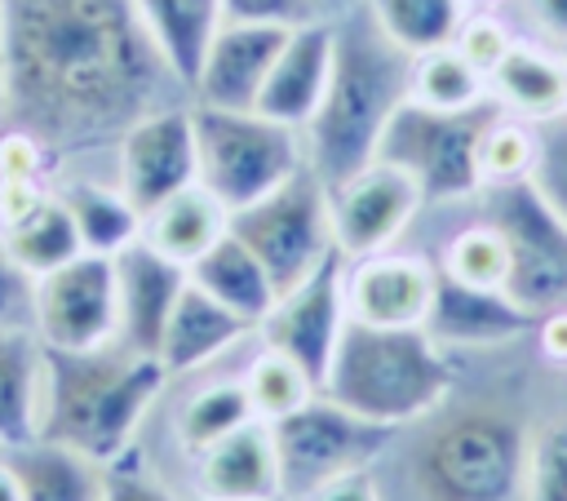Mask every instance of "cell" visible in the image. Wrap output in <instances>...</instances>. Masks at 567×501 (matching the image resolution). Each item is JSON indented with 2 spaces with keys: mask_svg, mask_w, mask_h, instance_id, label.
<instances>
[{
  "mask_svg": "<svg viewBox=\"0 0 567 501\" xmlns=\"http://www.w3.org/2000/svg\"><path fill=\"white\" fill-rule=\"evenodd\" d=\"M4 115L44 151L120 142L186 93L133 0H0Z\"/></svg>",
  "mask_w": 567,
  "mask_h": 501,
  "instance_id": "6da1fadb",
  "label": "cell"
},
{
  "mask_svg": "<svg viewBox=\"0 0 567 501\" xmlns=\"http://www.w3.org/2000/svg\"><path fill=\"white\" fill-rule=\"evenodd\" d=\"M332 31L337 44L328 93L315 120L301 129L306 164L319 173L328 191L377 160L381 133L412 89V53L377 27L368 4H354L341 18H332Z\"/></svg>",
  "mask_w": 567,
  "mask_h": 501,
  "instance_id": "7a4b0ae2",
  "label": "cell"
},
{
  "mask_svg": "<svg viewBox=\"0 0 567 501\" xmlns=\"http://www.w3.org/2000/svg\"><path fill=\"white\" fill-rule=\"evenodd\" d=\"M168 372L155 355H137L120 341L97 350H49L44 346V412L40 439L84 452L111 466L133 448L137 421L164 390Z\"/></svg>",
  "mask_w": 567,
  "mask_h": 501,
  "instance_id": "3957f363",
  "label": "cell"
},
{
  "mask_svg": "<svg viewBox=\"0 0 567 501\" xmlns=\"http://www.w3.org/2000/svg\"><path fill=\"white\" fill-rule=\"evenodd\" d=\"M447 386L452 368L425 328H372L346 319L319 395L372 426L394 430L434 412Z\"/></svg>",
  "mask_w": 567,
  "mask_h": 501,
  "instance_id": "277c9868",
  "label": "cell"
},
{
  "mask_svg": "<svg viewBox=\"0 0 567 501\" xmlns=\"http://www.w3.org/2000/svg\"><path fill=\"white\" fill-rule=\"evenodd\" d=\"M195 120V155L199 186L221 200L226 213L248 208L252 200L284 186L297 168H306V137L257 111H217L190 102Z\"/></svg>",
  "mask_w": 567,
  "mask_h": 501,
  "instance_id": "5b68a950",
  "label": "cell"
},
{
  "mask_svg": "<svg viewBox=\"0 0 567 501\" xmlns=\"http://www.w3.org/2000/svg\"><path fill=\"white\" fill-rule=\"evenodd\" d=\"M230 235L248 244V253L266 266L275 293H292L306 284L328 257H337L332 235V191L306 164L270 195L230 213Z\"/></svg>",
  "mask_w": 567,
  "mask_h": 501,
  "instance_id": "8992f818",
  "label": "cell"
},
{
  "mask_svg": "<svg viewBox=\"0 0 567 501\" xmlns=\"http://www.w3.org/2000/svg\"><path fill=\"white\" fill-rule=\"evenodd\" d=\"M527 439L501 412H461L416 452L425 501H509L523 488Z\"/></svg>",
  "mask_w": 567,
  "mask_h": 501,
  "instance_id": "52a82bcc",
  "label": "cell"
},
{
  "mask_svg": "<svg viewBox=\"0 0 567 501\" xmlns=\"http://www.w3.org/2000/svg\"><path fill=\"white\" fill-rule=\"evenodd\" d=\"M501 106L487 98L470 111H430L421 102H403L381 133L377 160L403 168L425 204H447L483 191L478 177V142Z\"/></svg>",
  "mask_w": 567,
  "mask_h": 501,
  "instance_id": "ba28073f",
  "label": "cell"
},
{
  "mask_svg": "<svg viewBox=\"0 0 567 501\" xmlns=\"http://www.w3.org/2000/svg\"><path fill=\"white\" fill-rule=\"evenodd\" d=\"M483 222H492L509 244L505 293L532 319L567 310V226L540 200L532 177L483 186Z\"/></svg>",
  "mask_w": 567,
  "mask_h": 501,
  "instance_id": "9c48e42d",
  "label": "cell"
},
{
  "mask_svg": "<svg viewBox=\"0 0 567 501\" xmlns=\"http://www.w3.org/2000/svg\"><path fill=\"white\" fill-rule=\"evenodd\" d=\"M270 430L279 452L284 501H301L346 474H363L390 443V426H372L323 395H315L306 408L275 421Z\"/></svg>",
  "mask_w": 567,
  "mask_h": 501,
  "instance_id": "30bf717a",
  "label": "cell"
},
{
  "mask_svg": "<svg viewBox=\"0 0 567 501\" xmlns=\"http://www.w3.org/2000/svg\"><path fill=\"white\" fill-rule=\"evenodd\" d=\"M31 324L49 350H97L115 341L120 328L115 262L97 253H80L75 262L40 275Z\"/></svg>",
  "mask_w": 567,
  "mask_h": 501,
  "instance_id": "8fae6325",
  "label": "cell"
},
{
  "mask_svg": "<svg viewBox=\"0 0 567 501\" xmlns=\"http://www.w3.org/2000/svg\"><path fill=\"white\" fill-rule=\"evenodd\" d=\"M257 328L261 346L288 355L315 381V390H323L337 337L346 328V257H328L306 284L284 293Z\"/></svg>",
  "mask_w": 567,
  "mask_h": 501,
  "instance_id": "7c38bea8",
  "label": "cell"
},
{
  "mask_svg": "<svg viewBox=\"0 0 567 501\" xmlns=\"http://www.w3.org/2000/svg\"><path fill=\"white\" fill-rule=\"evenodd\" d=\"M120 191L124 200L146 217L177 191L199 182V155H195V120L190 106H164L142 115L120 142Z\"/></svg>",
  "mask_w": 567,
  "mask_h": 501,
  "instance_id": "4fadbf2b",
  "label": "cell"
},
{
  "mask_svg": "<svg viewBox=\"0 0 567 501\" xmlns=\"http://www.w3.org/2000/svg\"><path fill=\"white\" fill-rule=\"evenodd\" d=\"M421 186L394 168L372 160L368 168H359L354 177H346L341 186H332V235H337V253L346 262L372 257V253H390V244L408 231V222L421 213Z\"/></svg>",
  "mask_w": 567,
  "mask_h": 501,
  "instance_id": "5bb4252c",
  "label": "cell"
},
{
  "mask_svg": "<svg viewBox=\"0 0 567 501\" xmlns=\"http://www.w3.org/2000/svg\"><path fill=\"white\" fill-rule=\"evenodd\" d=\"M439 266L408 253L346 262V319L372 328H425Z\"/></svg>",
  "mask_w": 567,
  "mask_h": 501,
  "instance_id": "9a60e30c",
  "label": "cell"
},
{
  "mask_svg": "<svg viewBox=\"0 0 567 501\" xmlns=\"http://www.w3.org/2000/svg\"><path fill=\"white\" fill-rule=\"evenodd\" d=\"M111 262H115V306H120L115 341L137 350V355L159 359L168 315H173L182 288L190 284V275H186V266H177L173 257H164L146 239H133Z\"/></svg>",
  "mask_w": 567,
  "mask_h": 501,
  "instance_id": "2e32d148",
  "label": "cell"
},
{
  "mask_svg": "<svg viewBox=\"0 0 567 501\" xmlns=\"http://www.w3.org/2000/svg\"><path fill=\"white\" fill-rule=\"evenodd\" d=\"M288 31L292 27L279 22H221L204 53L190 102L217 111H252Z\"/></svg>",
  "mask_w": 567,
  "mask_h": 501,
  "instance_id": "e0dca14e",
  "label": "cell"
},
{
  "mask_svg": "<svg viewBox=\"0 0 567 501\" xmlns=\"http://www.w3.org/2000/svg\"><path fill=\"white\" fill-rule=\"evenodd\" d=\"M332 44H337V31H332V18H310L301 27L288 31L266 84H261V98H257V115H270L288 129H306L328 93V75H332Z\"/></svg>",
  "mask_w": 567,
  "mask_h": 501,
  "instance_id": "ac0fdd59",
  "label": "cell"
},
{
  "mask_svg": "<svg viewBox=\"0 0 567 501\" xmlns=\"http://www.w3.org/2000/svg\"><path fill=\"white\" fill-rule=\"evenodd\" d=\"M199 501H284L270 421H248L195 457Z\"/></svg>",
  "mask_w": 567,
  "mask_h": 501,
  "instance_id": "d6986e66",
  "label": "cell"
},
{
  "mask_svg": "<svg viewBox=\"0 0 567 501\" xmlns=\"http://www.w3.org/2000/svg\"><path fill=\"white\" fill-rule=\"evenodd\" d=\"M532 328V315L501 288H470L439 270L425 333L439 346H505Z\"/></svg>",
  "mask_w": 567,
  "mask_h": 501,
  "instance_id": "ffe728a7",
  "label": "cell"
},
{
  "mask_svg": "<svg viewBox=\"0 0 567 501\" xmlns=\"http://www.w3.org/2000/svg\"><path fill=\"white\" fill-rule=\"evenodd\" d=\"M487 98L527 124H549L567 115V62L540 44L514 40L501 67L487 75Z\"/></svg>",
  "mask_w": 567,
  "mask_h": 501,
  "instance_id": "44dd1931",
  "label": "cell"
},
{
  "mask_svg": "<svg viewBox=\"0 0 567 501\" xmlns=\"http://www.w3.org/2000/svg\"><path fill=\"white\" fill-rule=\"evenodd\" d=\"M248 328L252 324H244L235 310L213 301L204 288L186 284L177 306H173V315H168V328H164V341H159V364H164L168 377L195 372L208 359L226 355L239 337H248Z\"/></svg>",
  "mask_w": 567,
  "mask_h": 501,
  "instance_id": "7402d4cb",
  "label": "cell"
},
{
  "mask_svg": "<svg viewBox=\"0 0 567 501\" xmlns=\"http://www.w3.org/2000/svg\"><path fill=\"white\" fill-rule=\"evenodd\" d=\"M44 341L35 328H0V452L40 439Z\"/></svg>",
  "mask_w": 567,
  "mask_h": 501,
  "instance_id": "603a6c76",
  "label": "cell"
},
{
  "mask_svg": "<svg viewBox=\"0 0 567 501\" xmlns=\"http://www.w3.org/2000/svg\"><path fill=\"white\" fill-rule=\"evenodd\" d=\"M155 49L164 53L168 71L182 80V89L190 93L204 67V53L217 35V27L226 22L221 0H133Z\"/></svg>",
  "mask_w": 567,
  "mask_h": 501,
  "instance_id": "cb8c5ba5",
  "label": "cell"
},
{
  "mask_svg": "<svg viewBox=\"0 0 567 501\" xmlns=\"http://www.w3.org/2000/svg\"><path fill=\"white\" fill-rule=\"evenodd\" d=\"M186 275H190V284L195 288H204L213 301H221L226 310H235L244 324H261L266 315H270V306L279 301V293H275V284H270V275H266V266L248 253V244H239L230 231L195 262V266H186Z\"/></svg>",
  "mask_w": 567,
  "mask_h": 501,
  "instance_id": "d4e9b609",
  "label": "cell"
},
{
  "mask_svg": "<svg viewBox=\"0 0 567 501\" xmlns=\"http://www.w3.org/2000/svg\"><path fill=\"white\" fill-rule=\"evenodd\" d=\"M226 231H230V213L199 182L177 191L173 200H164L155 213L142 217V239L159 248L164 257H173L177 266H195Z\"/></svg>",
  "mask_w": 567,
  "mask_h": 501,
  "instance_id": "484cf974",
  "label": "cell"
},
{
  "mask_svg": "<svg viewBox=\"0 0 567 501\" xmlns=\"http://www.w3.org/2000/svg\"><path fill=\"white\" fill-rule=\"evenodd\" d=\"M4 457L22 483V501H102L106 466L89 461L75 448L35 439V443H22Z\"/></svg>",
  "mask_w": 567,
  "mask_h": 501,
  "instance_id": "4316f807",
  "label": "cell"
},
{
  "mask_svg": "<svg viewBox=\"0 0 567 501\" xmlns=\"http://www.w3.org/2000/svg\"><path fill=\"white\" fill-rule=\"evenodd\" d=\"M0 239H4L9 257H13L31 279H40V275H49V270H58V266H66V262H75V257L84 253L80 231H75L66 204H62L53 191H49L31 213L4 222V226H0Z\"/></svg>",
  "mask_w": 567,
  "mask_h": 501,
  "instance_id": "83f0119b",
  "label": "cell"
},
{
  "mask_svg": "<svg viewBox=\"0 0 567 501\" xmlns=\"http://www.w3.org/2000/svg\"><path fill=\"white\" fill-rule=\"evenodd\" d=\"M75 231H80V244L84 253H97V257H115L120 248H128L133 239H142V213L124 200L120 186H102V182H62V191H53Z\"/></svg>",
  "mask_w": 567,
  "mask_h": 501,
  "instance_id": "f1b7e54d",
  "label": "cell"
},
{
  "mask_svg": "<svg viewBox=\"0 0 567 501\" xmlns=\"http://www.w3.org/2000/svg\"><path fill=\"white\" fill-rule=\"evenodd\" d=\"M363 4L377 18V27L412 58L452 44L470 13L465 0H363Z\"/></svg>",
  "mask_w": 567,
  "mask_h": 501,
  "instance_id": "f546056e",
  "label": "cell"
},
{
  "mask_svg": "<svg viewBox=\"0 0 567 501\" xmlns=\"http://www.w3.org/2000/svg\"><path fill=\"white\" fill-rule=\"evenodd\" d=\"M248 421H257L248 386L244 381H208V386H199L182 403V412H177V443L190 457H199L204 448H213L217 439L235 434Z\"/></svg>",
  "mask_w": 567,
  "mask_h": 501,
  "instance_id": "4dcf8cb0",
  "label": "cell"
},
{
  "mask_svg": "<svg viewBox=\"0 0 567 501\" xmlns=\"http://www.w3.org/2000/svg\"><path fill=\"white\" fill-rule=\"evenodd\" d=\"M412 102L430 106V111H470L478 102H487V80L461 58L456 44L430 49L412 58Z\"/></svg>",
  "mask_w": 567,
  "mask_h": 501,
  "instance_id": "1f68e13d",
  "label": "cell"
},
{
  "mask_svg": "<svg viewBox=\"0 0 567 501\" xmlns=\"http://www.w3.org/2000/svg\"><path fill=\"white\" fill-rule=\"evenodd\" d=\"M439 270L470 288H501L509 279V244L492 222H474L456 231L439 257Z\"/></svg>",
  "mask_w": 567,
  "mask_h": 501,
  "instance_id": "d6a6232c",
  "label": "cell"
},
{
  "mask_svg": "<svg viewBox=\"0 0 567 501\" xmlns=\"http://www.w3.org/2000/svg\"><path fill=\"white\" fill-rule=\"evenodd\" d=\"M244 386H248V399H252L257 421H270V426L284 421V417H292L297 408H306V403L319 395L315 381H310L288 355H279V350H270V346L257 350V359L248 364Z\"/></svg>",
  "mask_w": 567,
  "mask_h": 501,
  "instance_id": "836d02e7",
  "label": "cell"
},
{
  "mask_svg": "<svg viewBox=\"0 0 567 501\" xmlns=\"http://www.w3.org/2000/svg\"><path fill=\"white\" fill-rule=\"evenodd\" d=\"M536 164V124L518 120V115H496L478 142V177L483 186H501V182H518L527 177Z\"/></svg>",
  "mask_w": 567,
  "mask_h": 501,
  "instance_id": "e575fe53",
  "label": "cell"
},
{
  "mask_svg": "<svg viewBox=\"0 0 567 501\" xmlns=\"http://www.w3.org/2000/svg\"><path fill=\"white\" fill-rule=\"evenodd\" d=\"M523 497L527 501H567V421L549 426L527 448Z\"/></svg>",
  "mask_w": 567,
  "mask_h": 501,
  "instance_id": "d590c367",
  "label": "cell"
},
{
  "mask_svg": "<svg viewBox=\"0 0 567 501\" xmlns=\"http://www.w3.org/2000/svg\"><path fill=\"white\" fill-rule=\"evenodd\" d=\"M527 177L540 191V200L554 208V217L567 226V115L536 124V164Z\"/></svg>",
  "mask_w": 567,
  "mask_h": 501,
  "instance_id": "8d00e7d4",
  "label": "cell"
},
{
  "mask_svg": "<svg viewBox=\"0 0 567 501\" xmlns=\"http://www.w3.org/2000/svg\"><path fill=\"white\" fill-rule=\"evenodd\" d=\"M452 44H456L461 58L487 80V75L501 67V58L514 49V35H509V27H505L496 13H465V22H461V31H456Z\"/></svg>",
  "mask_w": 567,
  "mask_h": 501,
  "instance_id": "74e56055",
  "label": "cell"
},
{
  "mask_svg": "<svg viewBox=\"0 0 567 501\" xmlns=\"http://www.w3.org/2000/svg\"><path fill=\"white\" fill-rule=\"evenodd\" d=\"M31 310H35V279L9 257L0 239V328H35Z\"/></svg>",
  "mask_w": 567,
  "mask_h": 501,
  "instance_id": "f35d334b",
  "label": "cell"
},
{
  "mask_svg": "<svg viewBox=\"0 0 567 501\" xmlns=\"http://www.w3.org/2000/svg\"><path fill=\"white\" fill-rule=\"evenodd\" d=\"M128 457V452H124ZM124 457H115L106 466V479H102V501H177L164 483H155L146 470L128 466Z\"/></svg>",
  "mask_w": 567,
  "mask_h": 501,
  "instance_id": "ab89813d",
  "label": "cell"
},
{
  "mask_svg": "<svg viewBox=\"0 0 567 501\" xmlns=\"http://www.w3.org/2000/svg\"><path fill=\"white\" fill-rule=\"evenodd\" d=\"M226 22H279V27H301L315 13L310 0H221Z\"/></svg>",
  "mask_w": 567,
  "mask_h": 501,
  "instance_id": "60d3db41",
  "label": "cell"
},
{
  "mask_svg": "<svg viewBox=\"0 0 567 501\" xmlns=\"http://www.w3.org/2000/svg\"><path fill=\"white\" fill-rule=\"evenodd\" d=\"M40 164H44V146L18 129H9L0 137V177H22V182H40Z\"/></svg>",
  "mask_w": 567,
  "mask_h": 501,
  "instance_id": "b9f144b4",
  "label": "cell"
},
{
  "mask_svg": "<svg viewBox=\"0 0 567 501\" xmlns=\"http://www.w3.org/2000/svg\"><path fill=\"white\" fill-rule=\"evenodd\" d=\"M523 9L554 49L567 44V0H523Z\"/></svg>",
  "mask_w": 567,
  "mask_h": 501,
  "instance_id": "7bdbcfd3",
  "label": "cell"
},
{
  "mask_svg": "<svg viewBox=\"0 0 567 501\" xmlns=\"http://www.w3.org/2000/svg\"><path fill=\"white\" fill-rule=\"evenodd\" d=\"M301 501H377V492H372L368 474H346V479H337V483H328Z\"/></svg>",
  "mask_w": 567,
  "mask_h": 501,
  "instance_id": "ee69618b",
  "label": "cell"
},
{
  "mask_svg": "<svg viewBox=\"0 0 567 501\" xmlns=\"http://www.w3.org/2000/svg\"><path fill=\"white\" fill-rule=\"evenodd\" d=\"M540 350L554 364H567V310H554L540 319Z\"/></svg>",
  "mask_w": 567,
  "mask_h": 501,
  "instance_id": "f6af8a7d",
  "label": "cell"
},
{
  "mask_svg": "<svg viewBox=\"0 0 567 501\" xmlns=\"http://www.w3.org/2000/svg\"><path fill=\"white\" fill-rule=\"evenodd\" d=\"M0 501H22V483H18V474H13L4 452H0Z\"/></svg>",
  "mask_w": 567,
  "mask_h": 501,
  "instance_id": "bcb514c9",
  "label": "cell"
},
{
  "mask_svg": "<svg viewBox=\"0 0 567 501\" xmlns=\"http://www.w3.org/2000/svg\"><path fill=\"white\" fill-rule=\"evenodd\" d=\"M310 4H315L319 18H341L346 9H354V4H363V0H310Z\"/></svg>",
  "mask_w": 567,
  "mask_h": 501,
  "instance_id": "7dc6e473",
  "label": "cell"
},
{
  "mask_svg": "<svg viewBox=\"0 0 567 501\" xmlns=\"http://www.w3.org/2000/svg\"><path fill=\"white\" fill-rule=\"evenodd\" d=\"M0 120H4V58H0Z\"/></svg>",
  "mask_w": 567,
  "mask_h": 501,
  "instance_id": "c3c4849f",
  "label": "cell"
},
{
  "mask_svg": "<svg viewBox=\"0 0 567 501\" xmlns=\"http://www.w3.org/2000/svg\"><path fill=\"white\" fill-rule=\"evenodd\" d=\"M465 4H496V0H465Z\"/></svg>",
  "mask_w": 567,
  "mask_h": 501,
  "instance_id": "681fc988",
  "label": "cell"
},
{
  "mask_svg": "<svg viewBox=\"0 0 567 501\" xmlns=\"http://www.w3.org/2000/svg\"><path fill=\"white\" fill-rule=\"evenodd\" d=\"M558 53H563V62H567V44H563V49H558Z\"/></svg>",
  "mask_w": 567,
  "mask_h": 501,
  "instance_id": "f907efd6",
  "label": "cell"
}]
</instances>
